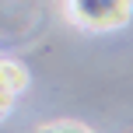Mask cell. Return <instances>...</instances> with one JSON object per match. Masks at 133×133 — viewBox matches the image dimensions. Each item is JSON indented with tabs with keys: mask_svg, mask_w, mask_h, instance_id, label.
<instances>
[{
	"mask_svg": "<svg viewBox=\"0 0 133 133\" xmlns=\"http://www.w3.org/2000/svg\"><path fill=\"white\" fill-rule=\"evenodd\" d=\"M133 14V0H66V18L84 32L123 28Z\"/></svg>",
	"mask_w": 133,
	"mask_h": 133,
	"instance_id": "1",
	"label": "cell"
},
{
	"mask_svg": "<svg viewBox=\"0 0 133 133\" xmlns=\"http://www.w3.org/2000/svg\"><path fill=\"white\" fill-rule=\"evenodd\" d=\"M25 88H28V70H25V63H18V60H0V91L18 95V91H25Z\"/></svg>",
	"mask_w": 133,
	"mask_h": 133,
	"instance_id": "2",
	"label": "cell"
},
{
	"mask_svg": "<svg viewBox=\"0 0 133 133\" xmlns=\"http://www.w3.org/2000/svg\"><path fill=\"white\" fill-rule=\"evenodd\" d=\"M35 133H95V130H88L84 123H77V119H53V123H46V126H39Z\"/></svg>",
	"mask_w": 133,
	"mask_h": 133,
	"instance_id": "3",
	"label": "cell"
},
{
	"mask_svg": "<svg viewBox=\"0 0 133 133\" xmlns=\"http://www.w3.org/2000/svg\"><path fill=\"white\" fill-rule=\"evenodd\" d=\"M11 105H14V95H7V91H0V119H4V116L11 112Z\"/></svg>",
	"mask_w": 133,
	"mask_h": 133,
	"instance_id": "4",
	"label": "cell"
}]
</instances>
